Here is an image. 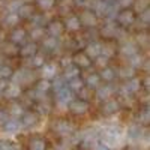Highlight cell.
<instances>
[{
	"instance_id": "obj_1",
	"label": "cell",
	"mask_w": 150,
	"mask_h": 150,
	"mask_svg": "<svg viewBox=\"0 0 150 150\" xmlns=\"http://www.w3.org/2000/svg\"><path fill=\"white\" fill-rule=\"evenodd\" d=\"M114 21H116V24H117L120 29L126 30V29L132 27L134 24L137 23V12H135L132 8L119 9L117 14H116V17H114Z\"/></svg>"
},
{
	"instance_id": "obj_41",
	"label": "cell",
	"mask_w": 150,
	"mask_h": 150,
	"mask_svg": "<svg viewBox=\"0 0 150 150\" xmlns=\"http://www.w3.org/2000/svg\"><path fill=\"white\" fill-rule=\"evenodd\" d=\"M12 74H14V68L2 62V63H0V80H5V81L11 80Z\"/></svg>"
},
{
	"instance_id": "obj_11",
	"label": "cell",
	"mask_w": 150,
	"mask_h": 150,
	"mask_svg": "<svg viewBox=\"0 0 150 150\" xmlns=\"http://www.w3.org/2000/svg\"><path fill=\"white\" fill-rule=\"evenodd\" d=\"M75 98V93L65 84L62 89L56 90V102L59 104V107H68V104Z\"/></svg>"
},
{
	"instance_id": "obj_49",
	"label": "cell",
	"mask_w": 150,
	"mask_h": 150,
	"mask_svg": "<svg viewBox=\"0 0 150 150\" xmlns=\"http://www.w3.org/2000/svg\"><path fill=\"white\" fill-rule=\"evenodd\" d=\"M9 119V112L5 108H0V125H3Z\"/></svg>"
},
{
	"instance_id": "obj_23",
	"label": "cell",
	"mask_w": 150,
	"mask_h": 150,
	"mask_svg": "<svg viewBox=\"0 0 150 150\" xmlns=\"http://www.w3.org/2000/svg\"><path fill=\"white\" fill-rule=\"evenodd\" d=\"M41 69H42V78L50 80V81L59 75V65L57 63H47L45 62V65Z\"/></svg>"
},
{
	"instance_id": "obj_13",
	"label": "cell",
	"mask_w": 150,
	"mask_h": 150,
	"mask_svg": "<svg viewBox=\"0 0 150 150\" xmlns=\"http://www.w3.org/2000/svg\"><path fill=\"white\" fill-rule=\"evenodd\" d=\"M120 111V101L119 99H107V101H104L102 107H101V112H102V116L105 117H110V116H114L117 114V112Z\"/></svg>"
},
{
	"instance_id": "obj_42",
	"label": "cell",
	"mask_w": 150,
	"mask_h": 150,
	"mask_svg": "<svg viewBox=\"0 0 150 150\" xmlns=\"http://www.w3.org/2000/svg\"><path fill=\"white\" fill-rule=\"evenodd\" d=\"M137 20L140 21V24H143V26H149V23H150V9L149 8H146V9H143L141 12H138L137 14Z\"/></svg>"
},
{
	"instance_id": "obj_20",
	"label": "cell",
	"mask_w": 150,
	"mask_h": 150,
	"mask_svg": "<svg viewBox=\"0 0 150 150\" xmlns=\"http://www.w3.org/2000/svg\"><path fill=\"white\" fill-rule=\"evenodd\" d=\"M27 150H48V143H47V140L44 138V137L33 135L29 140Z\"/></svg>"
},
{
	"instance_id": "obj_51",
	"label": "cell",
	"mask_w": 150,
	"mask_h": 150,
	"mask_svg": "<svg viewBox=\"0 0 150 150\" xmlns=\"http://www.w3.org/2000/svg\"><path fill=\"white\" fill-rule=\"evenodd\" d=\"M95 150H112V149L108 147V146L104 144V143H98V144L95 146Z\"/></svg>"
},
{
	"instance_id": "obj_27",
	"label": "cell",
	"mask_w": 150,
	"mask_h": 150,
	"mask_svg": "<svg viewBox=\"0 0 150 150\" xmlns=\"http://www.w3.org/2000/svg\"><path fill=\"white\" fill-rule=\"evenodd\" d=\"M101 54L108 57V59H112L116 54H117V45H114L112 41H105L102 42V47H101Z\"/></svg>"
},
{
	"instance_id": "obj_48",
	"label": "cell",
	"mask_w": 150,
	"mask_h": 150,
	"mask_svg": "<svg viewBox=\"0 0 150 150\" xmlns=\"http://www.w3.org/2000/svg\"><path fill=\"white\" fill-rule=\"evenodd\" d=\"M0 150H18V147L6 140H0Z\"/></svg>"
},
{
	"instance_id": "obj_31",
	"label": "cell",
	"mask_w": 150,
	"mask_h": 150,
	"mask_svg": "<svg viewBox=\"0 0 150 150\" xmlns=\"http://www.w3.org/2000/svg\"><path fill=\"white\" fill-rule=\"evenodd\" d=\"M42 48L45 51H56L57 47H59V38H53V36H45L44 39L41 41Z\"/></svg>"
},
{
	"instance_id": "obj_33",
	"label": "cell",
	"mask_w": 150,
	"mask_h": 150,
	"mask_svg": "<svg viewBox=\"0 0 150 150\" xmlns=\"http://www.w3.org/2000/svg\"><path fill=\"white\" fill-rule=\"evenodd\" d=\"M2 54L3 56H8V57H14V56H18V45L12 44L9 41H5L2 44Z\"/></svg>"
},
{
	"instance_id": "obj_40",
	"label": "cell",
	"mask_w": 150,
	"mask_h": 150,
	"mask_svg": "<svg viewBox=\"0 0 150 150\" xmlns=\"http://www.w3.org/2000/svg\"><path fill=\"white\" fill-rule=\"evenodd\" d=\"M8 112H9V116H12V117H21V114L24 112V108H23V105L21 104H18V102H15V101H12L11 102V105H9V110H8Z\"/></svg>"
},
{
	"instance_id": "obj_52",
	"label": "cell",
	"mask_w": 150,
	"mask_h": 150,
	"mask_svg": "<svg viewBox=\"0 0 150 150\" xmlns=\"http://www.w3.org/2000/svg\"><path fill=\"white\" fill-rule=\"evenodd\" d=\"M104 2H107V3H114L116 0H104Z\"/></svg>"
},
{
	"instance_id": "obj_16",
	"label": "cell",
	"mask_w": 150,
	"mask_h": 150,
	"mask_svg": "<svg viewBox=\"0 0 150 150\" xmlns=\"http://www.w3.org/2000/svg\"><path fill=\"white\" fill-rule=\"evenodd\" d=\"M21 126L24 128H33L39 123V114L35 110H27L21 114Z\"/></svg>"
},
{
	"instance_id": "obj_35",
	"label": "cell",
	"mask_w": 150,
	"mask_h": 150,
	"mask_svg": "<svg viewBox=\"0 0 150 150\" xmlns=\"http://www.w3.org/2000/svg\"><path fill=\"white\" fill-rule=\"evenodd\" d=\"M50 90H51V81H50V80L41 78V80L36 81V84H35V92H36V93L47 95Z\"/></svg>"
},
{
	"instance_id": "obj_30",
	"label": "cell",
	"mask_w": 150,
	"mask_h": 150,
	"mask_svg": "<svg viewBox=\"0 0 150 150\" xmlns=\"http://www.w3.org/2000/svg\"><path fill=\"white\" fill-rule=\"evenodd\" d=\"M80 74H81V69H80V68H77L74 63H71V65H68V66H65V68H63V74H62V77H63V80H65V81H69L71 78L78 77Z\"/></svg>"
},
{
	"instance_id": "obj_2",
	"label": "cell",
	"mask_w": 150,
	"mask_h": 150,
	"mask_svg": "<svg viewBox=\"0 0 150 150\" xmlns=\"http://www.w3.org/2000/svg\"><path fill=\"white\" fill-rule=\"evenodd\" d=\"M122 135H123V131L120 128H117V126H108V128H105L101 132L99 138H101V143H104V144H107L108 147L112 149L120 141Z\"/></svg>"
},
{
	"instance_id": "obj_44",
	"label": "cell",
	"mask_w": 150,
	"mask_h": 150,
	"mask_svg": "<svg viewBox=\"0 0 150 150\" xmlns=\"http://www.w3.org/2000/svg\"><path fill=\"white\" fill-rule=\"evenodd\" d=\"M93 62H95L93 65H96L99 69H102V68L108 66V62H110V59H108V57H105V56H102V54H99L98 57H95V59H93Z\"/></svg>"
},
{
	"instance_id": "obj_19",
	"label": "cell",
	"mask_w": 150,
	"mask_h": 150,
	"mask_svg": "<svg viewBox=\"0 0 150 150\" xmlns=\"http://www.w3.org/2000/svg\"><path fill=\"white\" fill-rule=\"evenodd\" d=\"M117 50H119V51H120L125 57H131V56H134L135 53L140 51V47L137 45L134 41H125V42L120 44V47H119Z\"/></svg>"
},
{
	"instance_id": "obj_7",
	"label": "cell",
	"mask_w": 150,
	"mask_h": 150,
	"mask_svg": "<svg viewBox=\"0 0 150 150\" xmlns=\"http://www.w3.org/2000/svg\"><path fill=\"white\" fill-rule=\"evenodd\" d=\"M45 32L48 36H53V38H62L65 35V24H63V20L60 18H53L47 21L45 24Z\"/></svg>"
},
{
	"instance_id": "obj_6",
	"label": "cell",
	"mask_w": 150,
	"mask_h": 150,
	"mask_svg": "<svg viewBox=\"0 0 150 150\" xmlns=\"http://www.w3.org/2000/svg\"><path fill=\"white\" fill-rule=\"evenodd\" d=\"M11 83H15L18 86H26V84H30L33 81V72L30 68H23V69H18V71H14L12 77L9 80Z\"/></svg>"
},
{
	"instance_id": "obj_4",
	"label": "cell",
	"mask_w": 150,
	"mask_h": 150,
	"mask_svg": "<svg viewBox=\"0 0 150 150\" xmlns=\"http://www.w3.org/2000/svg\"><path fill=\"white\" fill-rule=\"evenodd\" d=\"M78 18H80V23H81V27H86V29L98 27V24H99V17L95 14L93 9H90V8L81 9L80 14H78Z\"/></svg>"
},
{
	"instance_id": "obj_37",
	"label": "cell",
	"mask_w": 150,
	"mask_h": 150,
	"mask_svg": "<svg viewBox=\"0 0 150 150\" xmlns=\"http://www.w3.org/2000/svg\"><path fill=\"white\" fill-rule=\"evenodd\" d=\"M66 86L69 87V89L74 92V93H78L81 89H83V87H84V80L80 77V75H78V77H75V78H71L69 81H66Z\"/></svg>"
},
{
	"instance_id": "obj_8",
	"label": "cell",
	"mask_w": 150,
	"mask_h": 150,
	"mask_svg": "<svg viewBox=\"0 0 150 150\" xmlns=\"http://www.w3.org/2000/svg\"><path fill=\"white\" fill-rule=\"evenodd\" d=\"M53 131L56 135H59L60 138H66V137H71L74 135L75 129L72 126V123L69 120H65V119H60V120H56L53 123Z\"/></svg>"
},
{
	"instance_id": "obj_38",
	"label": "cell",
	"mask_w": 150,
	"mask_h": 150,
	"mask_svg": "<svg viewBox=\"0 0 150 150\" xmlns=\"http://www.w3.org/2000/svg\"><path fill=\"white\" fill-rule=\"evenodd\" d=\"M128 137L131 140H141L143 137V126L138 123V125H132V126L128 129Z\"/></svg>"
},
{
	"instance_id": "obj_22",
	"label": "cell",
	"mask_w": 150,
	"mask_h": 150,
	"mask_svg": "<svg viewBox=\"0 0 150 150\" xmlns=\"http://www.w3.org/2000/svg\"><path fill=\"white\" fill-rule=\"evenodd\" d=\"M101 47H102V42L92 41V42H87V44H86V47H84L83 51L93 60L95 57H98L99 54H101Z\"/></svg>"
},
{
	"instance_id": "obj_17",
	"label": "cell",
	"mask_w": 150,
	"mask_h": 150,
	"mask_svg": "<svg viewBox=\"0 0 150 150\" xmlns=\"http://www.w3.org/2000/svg\"><path fill=\"white\" fill-rule=\"evenodd\" d=\"M63 24H65V30L69 32V33H77V32H80L83 29L78 15H75V14H71V15L68 14V17L65 18Z\"/></svg>"
},
{
	"instance_id": "obj_32",
	"label": "cell",
	"mask_w": 150,
	"mask_h": 150,
	"mask_svg": "<svg viewBox=\"0 0 150 150\" xmlns=\"http://www.w3.org/2000/svg\"><path fill=\"white\" fill-rule=\"evenodd\" d=\"M101 77H99V72H90L84 80V86L89 87V89H96V87L101 84Z\"/></svg>"
},
{
	"instance_id": "obj_5",
	"label": "cell",
	"mask_w": 150,
	"mask_h": 150,
	"mask_svg": "<svg viewBox=\"0 0 150 150\" xmlns=\"http://www.w3.org/2000/svg\"><path fill=\"white\" fill-rule=\"evenodd\" d=\"M68 110L74 116H86L90 111V102L81 98H74L68 104Z\"/></svg>"
},
{
	"instance_id": "obj_54",
	"label": "cell",
	"mask_w": 150,
	"mask_h": 150,
	"mask_svg": "<svg viewBox=\"0 0 150 150\" xmlns=\"http://www.w3.org/2000/svg\"><path fill=\"white\" fill-rule=\"evenodd\" d=\"M0 2H2V0H0Z\"/></svg>"
},
{
	"instance_id": "obj_45",
	"label": "cell",
	"mask_w": 150,
	"mask_h": 150,
	"mask_svg": "<svg viewBox=\"0 0 150 150\" xmlns=\"http://www.w3.org/2000/svg\"><path fill=\"white\" fill-rule=\"evenodd\" d=\"M50 110H51V108H50V105H48V104H45L44 99L38 102V105H36V108H35V111L38 112V114H48Z\"/></svg>"
},
{
	"instance_id": "obj_50",
	"label": "cell",
	"mask_w": 150,
	"mask_h": 150,
	"mask_svg": "<svg viewBox=\"0 0 150 150\" xmlns=\"http://www.w3.org/2000/svg\"><path fill=\"white\" fill-rule=\"evenodd\" d=\"M72 63V60H71V56H63L60 59V65H62V68H65V66H68V65H71Z\"/></svg>"
},
{
	"instance_id": "obj_14",
	"label": "cell",
	"mask_w": 150,
	"mask_h": 150,
	"mask_svg": "<svg viewBox=\"0 0 150 150\" xmlns=\"http://www.w3.org/2000/svg\"><path fill=\"white\" fill-rule=\"evenodd\" d=\"M141 80L137 78V77H132L129 80H126L125 86L122 87V93L126 95V96H132V95H137L140 90H141Z\"/></svg>"
},
{
	"instance_id": "obj_21",
	"label": "cell",
	"mask_w": 150,
	"mask_h": 150,
	"mask_svg": "<svg viewBox=\"0 0 150 150\" xmlns=\"http://www.w3.org/2000/svg\"><path fill=\"white\" fill-rule=\"evenodd\" d=\"M5 98L6 99H11V101H15V99H18L21 95H23V89L21 86L15 84V83H11L5 87V92H3Z\"/></svg>"
},
{
	"instance_id": "obj_46",
	"label": "cell",
	"mask_w": 150,
	"mask_h": 150,
	"mask_svg": "<svg viewBox=\"0 0 150 150\" xmlns=\"http://www.w3.org/2000/svg\"><path fill=\"white\" fill-rule=\"evenodd\" d=\"M134 2L135 0H116L114 5L117 6V9H128L134 6Z\"/></svg>"
},
{
	"instance_id": "obj_15",
	"label": "cell",
	"mask_w": 150,
	"mask_h": 150,
	"mask_svg": "<svg viewBox=\"0 0 150 150\" xmlns=\"http://www.w3.org/2000/svg\"><path fill=\"white\" fill-rule=\"evenodd\" d=\"M35 14H36V8L32 2H23L17 9V15L20 17L21 21H29Z\"/></svg>"
},
{
	"instance_id": "obj_18",
	"label": "cell",
	"mask_w": 150,
	"mask_h": 150,
	"mask_svg": "<svg viewBox=\"0 0 150 150\" xmlns=\"http://www.w3.org/2000/svg\"><path fill=\"white\" fill-rule=\"evenodd\" d=\"M116 93V90L112 89V86H108V84H104V86H101L99 84L96 89H95V96H96V99H99V101H107V99H110V98H112V95Z\"/></svg>"
},
{
	"instance_id": "obj_53",
	"label": "cell",
	"mask_w": 150,
	"mask_h": 150,
	"mask_svg": "<svg viewBox=\"0 0 150 150\" xmlns=\"http://www.w3.org/2000/svg\"><path fill=\"white\" fill-rule=\"evenodd\" d=\"M0 63H2V59H0Z\"/></svg>"
},
{
	"instance_id": "obj_12",
	"label": "cell",
	"mask_w": 150,
	"mask_h": 150,
	"mask_svg": "<svg viewBox=\"0 0 150 150\" xmlns=\"http://www.w3.org/2000/svg\"><path fill=\"white\" fill-rule=\"evenodd\" d=\"M38 51H39V44L33 42V41H26L18 47V56L23 59H29L33 54H36Z\"/></svg>"
},
{
	"instance_id": "obj_3",
	"label": "cell",
	"mask_w": 150,
	"mask_h": 150,
	"mask_svg": "<svg viewBox=\"0 0 150 150\" xmlns=\"http://www.w3.org/2000/svg\"><path fill=\"white\" fill-rule=\"evenodd\" d=\"M123 32V29H120L114 20H105L104 26L99 29V35L102 39L105 41H112V39H119L120 33Z\"/></svg>"
},
{
	"instance_id": "obj_28",
	"label": "cell",
	"mask_w": 150,
	"mask_h": 150,
	"mask_svg": "<svg viewBox=\"0 0 150 150\" xmlns=\"http://www.w3.org/2000/svg\"><path fill=\"white\" fill-rule=\"evenodd\" d=\"M57 5V0H35V8L39 9L41 12H50L53 11Z\"/></svg>"
},
{
	"instance_id": "obj_26",
	"label": "cell",
	"mask_w": 150,
	"mask_h": 150,
	"mask_svg": "<svg viewBox=\"0 0 150 150\" xmlns=\"http://www.w3.org/2000/svg\"><path fill=\"white\" fill-rule=\"evenodd\" d=\"M29 33V38H30V41L33 42H41L44 38L47 36V32H45V27L44 26H33Z\"/></svg>"
},
{
	"instance_id": "obj_25",
	"label": "cell",
	"mask_w": 150,
	"mask_h": 150,
	"mask_svg": "<svg viewBox=\"0 0 150 150\" xmlns=\"http://www.w3.org/2000/svg\"><path fill=\"white\" fill-rule=\"evenodd\" d=\"M99 77H101V81H104V83H112L117 78V71L108 65L99 71Z\"/></svg>"
},
{
	"instance_id": "obj_10",
	"label": "cell",
	"mask_w": 150,
	"mask_h": 150,
	"mask_svg": "<svg viewBox=\"0 0 150 150\" xmlns=\"http://www.w3.org/2000/svg\"><path fill=\"white\" fill-rule=\"evenodd\" d=\"M71 60H72V63L77 66V68H80L81 71H83V69H89V68L93 65V60L87 56L83 50H78L77 53H74V54L71 56Z\"/></svg>"
},
{
	"instance_id": "obj_29",
	"label": "cell",
	"mask_w": 150,
	"mask_h": 150,
	"mask_svg": "<svg viewBox=\"0 0 150 150\" xmlns=\"http://www.w3.org/2000/svg\"><path fill=\"white\" fill-rule=\"evenodd\" d=\"M27 60H30V65H29L30 69H39V68H42L45 65V62H47L45 60V54H42L41 51H38L36 54H33Z\"/></svg>"
},
{
	"instance_id": "obj_24",
	"label": "cell",
	"mask_w": 150,
	"mask_h": 150,
	"mask_svg": "<svg viewBox=\"0 0 150 150\" xmlns=\"http://www.w3.org/2000/svg\"><path fill=\"white\" fill-rule=\"evenodd\" d=\"M2 129L6 134H15L21 129V122L17 117H9L3 125H2Z\"/></svg>"
},
{
	"instance_id": "obj_47",
	"label": "cell",
	"mask_w": 150,
	"mask_h": 150,
	"mask_svg": "<svg viewBox=\"0 0 150 150\" xmlns=\"http://www.w3.org/2000/svg\"><path fill=\"white\" fill-rule=\"evenodd\" d=\"M92 95H93V89H89V87H86V86L78 92V96H80L81 99H86V101H89Z\"/></svg>"
},
{
	"instance_id": "obj_36",
	"label": "cell",
	"mask_w": 150,
	"mask_h": 150,
	"mask_svg": "<svg viewBox=\"0 0 150 150\" xmlns=\"http://www.w3.org/2000/svg\"><path fill=\"white\" fill-rule=\"evenodd\" d=\"M135 74H137V69H134L129 63L120 66L119 71H117V75H119L120 78H123V80H129V78L135 77Z\"/></svg>"
},
{
	"instance_id": "obj_34",
	"label": "cell",
	"mask_w": 150,
	"mask_h": 150,
	"mask_svg": "<svg viewBox=\"0 0 150 150\" xmlns=\"http://www.w3.org/2000/svg\"><path fill=\"white\" fill-rule=\"evenodd\" d=\"M20 17L17 15V12H8V14L5 15L3 18V26L8 27V29H12V27H15L20 24Z\"/></svg>"
},
{
	"instance_id": "obj_43",
	"label": "cell",
	"mask_w": 150,
	"mask_h": 150,
	"mask_svg": "<svg viewBox=\"0 0 150 150\" xmlns=\"http://www.w3.org/2000/svg\"><path fill=\"white\" fill-rule=\"evenodd\" d=\"M138 123L141 126H147L150 123V112H149V108H144L143 111L138 112Z\"/></svg>"
},
{
	"instance_id": "obj_39",
	"label": "cell",
	"mask_w": 150,
	"mask_h": 150,
	"mask_svg": "<svg viewBox=\"0 0 150 150\" xmlns=\"http://www.w3.org/2000/svg\"><path fill=\"white\" fill-rule=\"evenodd\" d=\"M128 59H129V65H131L134 69H141V68H143V63H144V60H146V59H143V56H141L140 51L135 53V54L131 56V57H128Z\"/></svg>"
},
{
	"instance_id": "obj_9",
	"label": "cell",
	"mask_w": 150,
	"mask_h": 150,
	"mask_svg": "<svg viewBox=\"0 0 150 150\" xmlns=\"http://www.w3.org/2000/svg\"><path fill=\"white\" fill-rule=\"evenodd\" d=\"M27 39H29V33H27V30L24 27H21L20 24L15 26V27H12L9 35H8V41L12 42V44H15V45H18V47L21 44H24Z\"/></svg>"
}]
</instances>
